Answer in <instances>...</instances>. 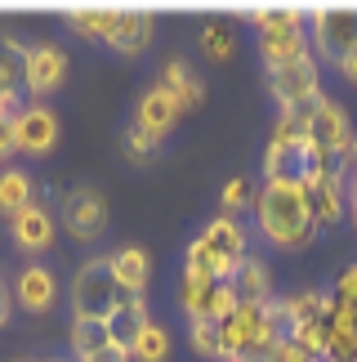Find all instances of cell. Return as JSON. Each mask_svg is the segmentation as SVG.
Masks as SVG:
<instances>
[{
    "label": "cell",
    "mask_w": 357,
    "mask_h": 362,
    "mask_svg": "<svg viewBox=\"0 0 357 362\" xmlns=\"http://www.w3.org/2000/svg\"><path fill=\"white\" fill-rule=\"evenodd\" d=\"M255 219H259V233L286 250H299L317 238V224L308 215V197L295 179H268L255 192Z\"/></svg>",
    "instance_id": "obj_1"
},
{
    "label": "cell",
    "mask_w": 357,
    "mask_h": 362,
    "mask_svg": "<svg viewBox=\"0 0 357 362\" xmlns=\"http://www.w3.org/2000/svg\"><path fill=\"white\" fill-rule=\"evenodd\" d=\"M126 300L112 277V264L107 259H90L80 264L76 282H72V313L76 317H90V322H107L112 317V309Z\"/></svg>",
    "instance_id": "obj_2"
},
{
    "label": "cell",
    "mask_w": 357,
    "mask_h": 362,
    "mask_svg": "<svg viewBox=\"0 0 357 362\" xmlns=\"http://www.w3.org/2000/svg\"><path fill=\"white\" fill-rule=\"evenodd\" d=\"M313 59L326 63H344L357 49V9H313Z\"/></svg>",
    "instance_id": "obj_3"
},
{
    "label": "cell",
    "mask_w": 357,
    "mask_h": 362,
    "mask_svg": "<svg viewBox=\"0 0 357 362\" xmlns=\"http://www.w3.org/2000/svg\"><path fill=\"white\" fill-rule=\"evenodd\" d=\"M201 242H205V250H210V259H214V277L219 282H232V273H237L241 259H246V228L237 219L219 215L214 224H205Z\"/></svg>",
    "instance_id": "obj_4"
},
{
    "label": "cell",
    "mask_w": 357,
    "mask_h": 362,
    "mask_svg": "<svg viewBox=\"0 0 357 362\" xmlns=\"http://www.w3.org/2000/svg\"><path fill=\"white\" fill-rule=\"evenodd\" d=\"M63 228L80 242H94L107 228V202L99 188H76L63 197Z\"/></svg>",
    "instance_id": "obj_5"
},
{
    "label": "cell",
    "mask_w": 357,
    "mask_h": 362,
    "mask_svg": "<svg viewBox=\"0 0 357 362\" xmlns=\"http://www.w3.org/2000/svg\"><path fill=\"white\" fill-rule=\"evenodd\" d=\"M178 300H183V309L192 322H201V317H210V322H224V317L237 309V296H232L228 282H201V277H183V286H178Z\"/></svg>",
    "instance_id": "obj_6"
},
{
    "label": "cell",
    "mask_w": 357,
    "mask_h": 362,
    "mask_svg": "<svg viewBox=\"0 0 357 362\" xmlns=\"http://www.w3.org/2000/svg\"><path fill=\"white\" fill-rule=\"evenodd\" d=\"M299 188H304V197H308V215H313V224H317V228L344 219V179L322 175V170H304Z\"/></svg>",
    "instance_id": "obj_7"
},
{
    "label": "cell",
    "mask_w": 357,
    "mask_h": 362,
    "mask_svg": "<svg viewBox=\"0 0 357 362\" xmlns=\"http://www.w3.org/2000/svg\"><path fill=\"white\" fill-rule=\"evenodd\" d=\"M67 76V54L59 45H32L27 49V76H23V90L40 99V94H54Z\"/></svg>",
    "instance_id": "obj_8"
},
{
    "label": "cell",
    "mask_w": 357,
    "mask_h": 362,
    "mask_svg": "<svg viewBox=\"0 0 357 362\" xmlns=\"http://www.w3.org/2000/svg\"><path fill=\"white\" fill-rule=\"evenodd\" d=\"M13 125H18V152L45 157V152H54V144H59V117H54L45 103H27L23 112L13 117Z\"/></svg>",
    "instance_id": "obj_9"
},
{
    "label": "cell",
    "mask_w": 357,
    "mask_h": 362,
    "mask_svg": "<svg viewBox=\"0 0 357 362\" xmlns=\"http://www.w3.org/2000/svg\"><path fill=\"white\" fill-rule=\"evenodd\" d=\"M349 112L331 99H322V107L308 121V152H349Z\"/></svg>",
    "instance_id": "obj_10"
},
{
    "label": "cell",
    "mask_w": 357,
    "mask_h": 362,
    "mask_svg": "<svg viewBox=\"0 0 357 362\" xmlns=\"http://www.w3.org/2000/svg\"><path fill=\"white\" fill-rule=\"evenodd\" d=\"M219 331H224V362H237L246 349H255V344L264 340V309L237 304V309L219 322Z\"/></svg>",
    "instance_id": "obj_11"
},
{
    "label": "cell",
    "mask_w": 357,
    "mask_h": 362,
    "mask_svg": "<svg viewBox=\"0 0 357 362\" xmlns=\"http://www.w3.org/2000/svg\"><path fill=\"white\" fill-rule=\"evenodd\" d=\"M268 86H272V94H277L282 107L304 103V99H313V94H322L317 90V59H299V63L272 67V72H268Z\"/></svg>",
    "instance_id": "obj_12"
},
{
    "label": "cell",
    "mask_w": 357,
    "mask_h": 362,
    "mask_svg": "<svg viewBox=\"0 0 357 362\" xmlns=\"http://www.w3.org/2000/svg\"><path fill=\"white\" fill-rule=\"evenodd\" d=\"M54 300H59L54 273L40 269V264H27V269L18 273V282H13V304H23L27 313H49Z\"/></svg>",
    "instance_id": "obj_13"
},
{
    "label": "cell",
    "mask_w": 357,
    "mask_h": 362,
    "mask_svg": "<svg viewBox=\"0 0 357 362\" xmlns=\"http://www.w3.org/2000/svg\"><path fill=\"white\" fill-rule=\"evenodd\" d=\"M107 264H112V277H116L121 296H126V300H143L147 277H152V259H147V250L143 246H121Z\"/></svg>",
    "instance_id": "obj_14"
},
{
    "label": "cell",
    "mask_w": 357,
    "mask_h": 362,
    "mask_svg": "<svg viewBox=\"0 0 357 362\" xmlns=\"http://www.w3.org/2000/svg\"><path fill=\"white\" fill-rule=\"evenodd\" d=\"M178 117H183L178 99H174L170 90L157 86V90H147L143 99H139V121H134V125H139V130H147L152 139H166L174 125H178Z\"/></svg>",
    "instance_id": "obj_15"
},
{
    "label": "cell",
    "mask_w": 357,
    "mask_h": 362,
    "mask_svg": "<svg viewBox=\"0 0 357 362\" xmlns=\"http://www.w3.org/2000/svg\"><path fill=\"white\" fill-rule=\"evenodd\" d=\"M13 242H18L27 255H36V250H45L54 242V215L45 211L40 202L23 206L18 215H13Z\"/></svg>",
    "instance_id": "obj_16"
},
{
    "label": "cell",
    "mask_w": 357,
    "mask_h": 362,
    "mask_svg": "<svg viewBox=\"0 0 357 362\" xmlns=\"http://www.w3.org/2000/svg\"><path fill=\"white\" fill-rule=\"evenodd\" d=\"M147 322H152V317H147V304L143 300H121L116 309H112V317H107V340H112L116 349L130 354L134 344H139Z\"/></svg>",
    "instance_id": "obj_17"
},
{
    "label": "cell",
    "mask_w": 357,
    "mask_h": 362,
    "mask_svg": "<svg viewBox=\"0 0 357 362\" xmlns=\"http://www.w3.org/2000/svg\"><path fill=\"white\" fill-rule=\"evenodd\" d=\"M228 286H232V296H237V304H250V309H264V304L272 300V277H268V269L255 255L241 259V269L232 273Z\"/></svg>",
    "instance_id": "obj_18"
},
{
    "label": "cell",
    "mask_w": 357,
    "mask_h": 362,
    "mask_svg": "<svg viewBox=\"0 0 357 362\" xmlns=\"http://www.w3.org/2000/svg\"><path fill=\"white\" fill-rule=\"evenodd\" d=\"M161 90H170L183 112H192V107L205 103V86L197 81V72H192L183 59H170L166 67H161Z\"/></svg>",
    "instance_id": "obj_19"
},
{
    "label": "cell",
    "mask_w": 357,
    "mask_h": 362,
    "mask_svg": "<svg viewBox=\"0 0 357 362\" xmlns=\"http://www.w3.org/2000/svg\"><path fill=\"white\" fill-rule=\"evenodd\" d=\"M259 49H264L268 72H272V67H286V63H299V59H313V40H308L304 32H272V36H259Z\"/></svg>",
    "instance_id": "obj_20"
},
{
    "label": "cell",
    "mask_w": 357,
    "mask_h": 362,
    "mask_svg": "<svg viewBox=\"0 0 357 362\" xmlns=\"http://www.w3.org/2000/svg\"><path fill=\"white\" fill-rule=\"evenodd\" d=\"M147 40H152V13H147V9H121L112 49H121V54H139V49H147Z\"/></svg>",
    "instance_id": "obj_21"
},
{
    "label": "cell",
    "mask_w": 357,
    "mask_h": 362,
    "mask_svg": "<svg viewBox=\"0 0 357 362\" xmlns=\"http://www.w3.org/2000/svg\"><path fill=\"white\" fill-rule=\"evenodd\" d=\"M116 23H121V9H72L67 13V27L80 36H90V40H107L112 45V36H116Z\"/></svg>",
    "instance_id": "obj_22"
},
{
    "label": "cell",
    "mask_w": 357,
    "mask_h": 362,
    "mask_svg": "<svg viewBox=\"0 0 357 362\" xmlns=\"http://www.w3.org/2000/svg\"><path fill=\"white\" fill-rule=\"evenodd\" d=\"M295 331H299L295 304H291V300H268V304H264V340H268V344H291Z\"/></svg>",
    "instance_id": "obj_23"
},
{
    "label": "cell",
    "mask_w": 357,
    "mask_h": 362,
    "mask_svg": "<svg viewBox=\"0 0 357 362\" xmlns=\"http://www.w3.org/2000/svg\"><path fill=\"white\" fill-rule=\"evenodd\" d=\"M308 170V148H277L268 144V157H264V175L268 179H304Z\"/></svg>",
    "instance_id": "obj_24"
},
{
    "label": "cell",
    "mask_w": 357,
    "mask_h": 362,
    "mask_svg": "<svg viewBox=\"0 0 357 362\" xmlns=\"http://www.w3.org/2000/svg\"><path fill=\"white\" fill-rule=\"evenodd\" d=\"M255 23H259V36H272V32H304V23H308V9H295V5L255 9Z\"/></svg>",
    "instance_id": "obj_25"
},
{
    "label": "cell",
    "mask_w": 357,
    "mask_h": 362,
    "mask_svg": "<svg viewBox=\"0 0 357 362\" xmlns=\"http://www.w3.org/2000/svg\"><path fill=\"white\" fill-rule=\"evenodd\" d=\"M36 197H32V179H27L23 170H5L0 175V215H18L23 206H32Z\"/></svg>",
    "instance_id": "obj_26"
},
{
    "label": "cell",
    "mask_w": 357,
    "mask_h": 362,
    "mask_svg": "<svg viewBox=\"0 0 357 362\" xmlns=\"http://www.w3.org/2000/svg\"><path fill=\"white\" fill-rule=\"evenodd\" d=\"M27 76V49L18 40H5L0 45V94H18Z\"/></svg>",
    "instance_id": "obj_27"
},
{
    "label": "cell",
    "mask_w": 357,
    "mask_h": 362,
    "mask_svg": "<svg viewBox=\"0 0 357 362\" xmlns=\"http://www.w3.org/2000/svg\"><path fill=\"white\" fill-rule=\"evenodd\" d=\"M107 322H90V317H72V354L76 358H90V354H99L107 349Z\"/></svg>",
    "instance_id": "obj_28"
},
{
    "label": "cell",
    "mask_w": 357,
    "mask_h": 362,
    "mask_svg": "<svg viewBox=\"0 0 357 362\" xmlns=\"http://www.w3.org/2000/svg\"><path fill=\"white\" fill-rule=\"evenodd\" d=\"M166 358H170V331L157 327V322H147L139 344L130 349V362H166Z\"/></svg>",
    "instance_id": "obj_29"
},
{
    "label": "cell",
    "mask_w": 357,
    "mask_h": 362,
    "mask_svg": "<svg viewBox=\"0 0 357 362\" xmlns=\"http://www.w3.org/2000/svg\"><path fill=\"white\" fill-rule=\"evenodd\" d=\"M295 344L304 354H313L317 362H326V358H331V322H304L295 331Z\"/></svg>",
    "instance_id": "obj_30"
},
{
    "label": "cell",
    "mask_w": 357,
    "mask_h": 362,
    "mask_svg": "<svg viewBox=\"0 0 357 362\" xmlns=\"http://www.w3.org/2000/svg\"><path fill=\"white\" fill-rule=\"evenodd\" d=\"M192 349H197L201 358H219V362H224V331H219V322H210V317L192 322Z\"/></svg>",
    "instance_id": "obj_31"
},
{
    "label": "cell",
    "mask_w": 357,
    "mask_h": 362,
    "mask_svg": "<svg viewBox=\"0 0 357 362\" xmlns=\"http://www.w3.org/2000/svg\"><path fill=\"white\" fill-rule=\"evenodd\" d=\"M272 144H277V148H308V121L282 112L277 125H272Z\"/></svg>",
    "instance_id": "obj_32"
},
{
    "label": "cell",
    "mask_w": 357,
    "mask_h": 362,
    "mask_svg": "<svg viewBox=\"0 0 357 362\" xmlns=\"http://www.w3.org/2000/svg\"><path fill=\"white\" fill-rule=\"evenodd\" d=\"M201 49L210 54L214 63H224V59H232V49H237V40H232V32H228V27L210 23V27H201Z\"/></svg>",
    "instance_id": "obj_33"
},
{
    "label": "cell",
    "mask_w": 357,
    "mask_h": 362,
    "mask_svg": "<svg viewBox=\"0 0 357 362\" xmlns=\"http://www.w3.org/2000/svg\"><path fill=\"white\" fill-rule=\"evenodd\" d=\"M250 202H255V184L246 175H237V179H228V184H224V211H228V219L237 215V211H250Z\"/></svg>",
    "instance_id": "obj_34"
},
{
    "label": "cell",
    "mask_w": 357,
    "mask_h": 362,
    "mask_svg": "<svg viewBox=\"0 0 357 362\" xmlns=\"http://www.w3.org/2000/svg\"><path fill=\"white\" fill-rule=\"evenodd\" d=\"M157 144H161V139H152L147 130H139V125H130V130H126V152H130L134 161L152 157V152H157Z\"/></svg>",
    "instance_id": "obj_35"
},
{
    "label": "cell",
    "mask_w": 357,
    "mask_h": 362,
    "mask_svg": "<svg viewBox=\"0 0 357 362\" xmlns=\"http://www.w3.org/2000/svg\"><path fill=\"white\" fill-rule=\"evenodd\" d=\"M331 296H335L339 304H357V264H349V269L339 273V282H335Z\"/></svg>",
    "instance_id": "obj_36"
},
{
    "label": "cell",
    "mask_w": 357,
    "mask_h": 362,
    "mask_svg": "<svg viewBox=\"0 0 357 362\" xmlns=\"http://www.w3.org/2000/svg\"><path fill=\"white\" fill-rule=\"evenodd\" d=\"M268 362H317V358H313V354H304V349H299V344L291 340V344H272Z\"/></svg>",
    "instance_id": "obj_37"
},
{
    "label": "cell",
    "mask_w": 357,
    "mask_h": 362,
    "mask_svg": "<svg viewBox=\"0 0 357 362\" xmlns=\"http://www.w3.org/2000/svg\"><path fill=\"white\" fill-rule=\"evenodd\" d=\"M18 152V125L13 117H0V157H13Z\"/></svg>",
    "instance_id": "obj_38"
},
{
    "label": "cell",
    "mask_w": 357,
    "mask_h": 362,
    "mask_svg": "<svg viewBox=\"0 0 357 362\" xmlns=\"http://www.w3.org/2000/svg\"><path fill=\"white\" fill-rule=\"evenodd\" d=\"M80 362H130V354H126V349H116V344H107V349L90 354V358H80Z\"/></svg>",
    "instance_id": "obj_39"
},
{
    "label": "cell",
    "mask_w": 357,
    "mask_h": 362,
    "mask_svg": "<svg viewBox=\"0 0 357 362\" xmlns=\"http://www.w3.org/2000/svg\"><path fill=\"white\" fill-rule=\"evenodd\" d=\"M9 309H13V300H9V291H5V282H0V327L9 322Z\"/></svg>",
    "instance_id": "obj_40"
},
{
    "label": "cell",
    "mask_w": 357,
    "mask_h": 362,
    "mask_svg": "<svg viewBox=\"0 0 357 362\" xmlns=\"http://www.w3.org/2000/svg\"><path fill=\"white\" fill-rule=\"evenodd\" d=\"M339 72H344V76L353 81V86H357V49L349 54V59H344V63H339Z\"/></svg>",
    "instance_id": "obj_41"
},
{
    "label": "cell",
    "mask_w": 357,
    "mask_h": 362,
    "mask_svg": "<svg viewBox=\"0 0 357 362\" xmlns=\"http://www.w3.org/2000/svg\"><path fill=\"white\" fill-rule=\"evenodd\" d=\"M349 165H353V170H357V139H353V144H349Z\"/></svg>",
    "instance_id": "obj_42"
},
{
    "label": "cell",
    "mask_w": 357,
    "mask_h": 362,
    "mask_svg": "<svg viewBox=\"0 0 357 362\" xmlns=\"http://www.w3.org/2000/svg\"><path fill=\"white\" fill-rule=\"evenodd\" d=\"M349 197H353V206H357V175H353V184H349Z\"/></svg>",
    "instance_id": "obj_43"
},
{
    "label": "cell",
    "mask_w": 357,
    "mask_h": 362,
    "mask_svg": "<svg viewBox=\"0 0 357 362\" xmlns=\"http://www.w3.org/2000/svg\"><path fill=\"white\" fill-rule=\"evenodd\" d=\"M36 362H63V358H36Z\"/></svg>",
    "instance_id": "obj_44"
},
{
    "label": "cell",
    "mask_w": 357,
    "mask_h": 362,
    "mask_svg": "<svg viewBox=\"0 0 357 362\" xmlns=\"http://www.w3.org/2000/svg\"><path fill=\"white\" fill-rule=\"evenodd\" d=\"M0 117H5V94H0Z\"/></svg>",
    "instance_id": "obj_45"
},
{
    "label": "cell",
    "mask_w": 357,
    "mask_h": 362,
    "mask_svg": "<svg viewBox=\"0 0 357 362\" xmlns=\"http://www.w3.org/2000/svg\"><path fill=\"white\" fill-rule=\"evenodd\" d=\"M353 224H357V206H353Z\"/></svg>",
    "instance_id": "obj_46"
}]
</instances>
